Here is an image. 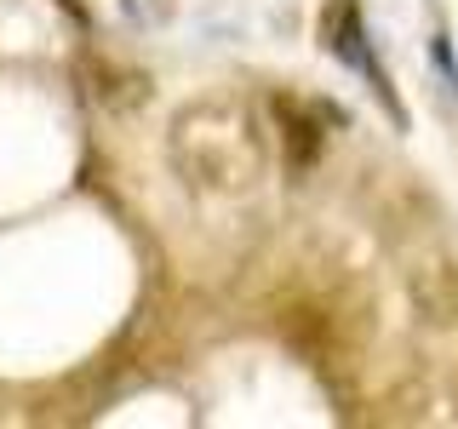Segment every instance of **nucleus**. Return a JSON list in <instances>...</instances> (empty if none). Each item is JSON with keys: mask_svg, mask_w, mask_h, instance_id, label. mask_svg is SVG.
Wrapping results in <instances>:
<instances>
[{"mask_svg": "<svg viewBox=\"0 0 458 429\" xmlns=\"http://www.w3.org/2000/svg\"><path fill=\"white\" fill-rule=\"evenodd\" d=\"M321 46L333 52V57H344L350 69H367L378 63L372 57V46H367V29H361V12H355V0H338V6H327V18H321Z\"/></svg>", "mask_w": 458, "mask_h": 429, "instance_id": "nucleus-1", "label": "nucleus"}, {"mask_svg": "<svg viewBox=\"0 0 458 429\" xmlns=\"http://www.w3.org/2000/svg\"><path fill=\"white\" fill-rule=\"evenodd\" d=\"M276 121H281V143H286V161H293V172H310L315 155H321V126L310 121L304 109L293 104V97H276Z\"/></svg>", "mask_w": 458, "mask_h": 429, "instance_id": "nucleus-2", "label": "nucleus"}, {"mask_svg": "<svg viewBox=\"0 0 458 429\" xmlns=\"http://www.w3.org/2000/svg\"><path fill=\"white\" fill-rule=\"evenodd\" d=\"M436 63H441V75H447V80H453V92H458V63H453V46H447L441 35H436Z\"/></svg>", "mask_w": 458, "mask_h": 429, "instance_id": "nucleus-3", "label": "nucleus"}]
</instances>
